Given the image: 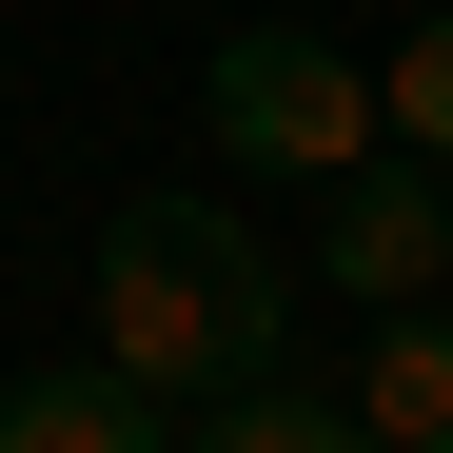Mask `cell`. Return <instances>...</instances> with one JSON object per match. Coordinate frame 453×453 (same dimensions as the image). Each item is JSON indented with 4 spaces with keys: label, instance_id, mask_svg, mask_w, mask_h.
Listing matches in <instances>:
<instances>
[{
    "label": "cell",
    "instance_id": "6da1fadb",
    "mask_svg": "<svg viewBox=\"0 0 453 453\" xmlns=\"http://www.w3.org/2000/svg\"><path fill=\"white\" fill-rule=\"evenodd\" d=\"M99 355L138 374V395H237V374H276V335H296V276L237 237V217H217V197H119L99 217Z\"/></svg>",
    "mask_w": 453,
    "mask_h": 453
},
{
    "label": "cell",
    "instance_id": "7a4b0ae2",
    "mask_svg": "<svg viewBox=\"0 0 453 453\" xmlns=\"http://www.w3.org/2000/svg\"><path fill=\"white\" fill-rule=\"evenodd\" d=\"M197 119H217L237 178H355L374 158V59H335L316 20H237L197 59Z\"/></svg>",
    "mask_w": 453,
    "mask_h": 453
},
{
    "label": "cell",
    "instance_id": "3957f363",
    "mask_svg": "<svg viewBox=\"0 0 453 453\" xmlns=\"http://www.w3.org/2000/svg\"><path fill=\"white\" fill-rule=\"evenodd\" d=\"M316 197H335V257H316V276H355L374 316L453 276V158H414V138H395V158H355V178H316Z\"/></svg>",
    "mask_w": 453,
    "mask_h": 453
},
{
    "label": "cell",
    "instance_id": "277c9868",
    "mask_svg": "<svg viewBox=\"0 0 453 453\" xmlns=\"http://www.w3.org/2000/svg\"><path fill=\"white\" fill-rule=\"evenodd\" d=\"M0 453H178V395H138L119 355H59L0 395Z\"/></svg>",
    "mask_w": 453,
    "mask_h": 453
},
{
    "label": "cell",
    "instance_id": "5b68a950",
    "mask_svg": "<svg viewBox=\"0 0 453 453\" xmlns=\"http://www.w3.org/2000/svg\"><path fill=\"white\" fill-rule=\"evenodd\" d=\"M355 414L395 434V453H453V316H434V296H395V316H374V374H355Z\"/></svg>",
    "mask_w": 453,
    "mask_h": 453
},
{
    "label": "cell",
    "instance_id": "8992f818",
    "mask_svg": "<svg viewBox=\"0 0 453 453\" xmlns=\"http://www.w3.org/2000/svg\"><path fill=\"white\" fill-rule=\"evenodd\" d=\"M178 453H395L355 395H296V374H237V395H197V434Z\"/></svg>",
    "mask_w": 453,
    "mask_h": 453
},
{
    "label": "cell",
    "instance_id": "52a82bcc",
    "mask_svg": "<svg viewBox=\"0 0 453 453\" xmlns=\"http://www.w3.org/2000/svg\"><path fill=\"white\" fill-rule=\"evenodd\" d=\"M374 119H395L414 158H453V0H434V20L395 40V80H374Z\"/></svg>",
    "mask_w": 453,
    "mask_h": 453
}]
</instances>
